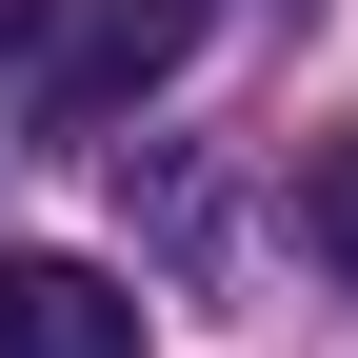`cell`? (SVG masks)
Masks as SVG:
<instances>
[{"mask_svg":"<svg viewBox=\"0 0 358 358\" xmlns=\"http://www.w3.org/2000/svg\"><path fill=\"white\" fill-rule=\"evenodd\" d=\"M199 60V0H20V120L40 140H100V120H140L159 80Z\"/></svg>","mask_w":358,"mask_h":358,"instance_id":"1","label":"cell"},{"mask_svg":"<svg viewBox=\"0 0 358 358\" xmlns=\"http://www.w3.org/2000/svg\"><path fill=\"white\" fill-rule=\"evenodd\" d=\"M0 358H140V279L0 239Z\"/></svg>","mask_w":358,"mask_h":358,"instance_id":"2","label":"cell"},{"mask_svg":"<svg viewBox=\"0 0 358 358\" xmlns=\"http://www.w3.org/2000/svg\"><path fill=\"white\" fill-rule=\"evenodd\" d=\"M299 239H319V279H358V140L299 159Z\"/></svg>","mask_w":358,"mask_h":358,"instance_id":"3","label":"cell"},{"mask_svg":"<svg viewBox=\"0 0 358 358\" xmlns=\"http://www.w3.org/2000/svg\"><path fill=\"white\" fill-rule=\"evenodd\" d=\"M0 60H20V0H0Z\"/></svg>","mask_w":358,"mask_h":358,"instance_id":"4","label":"cell"}]
</instances>
